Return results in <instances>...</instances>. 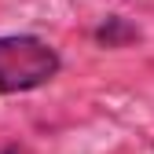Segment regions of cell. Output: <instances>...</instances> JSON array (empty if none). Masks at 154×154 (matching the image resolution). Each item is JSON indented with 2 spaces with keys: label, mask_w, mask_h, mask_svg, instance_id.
I'll list each match as a JSON object with an SVG mask.
<instances>
[{
  "label": "cell",
  "mask_w": 154,
  "mask_h": 154,
  "mask_svg": "<svg viewBox=\"0 0 154 154\" xmlns=\"http://www.w3.org/2000/svg\"><path fill=\"white\" fill-rule=\"evenodd\" d=\"M59 70H63V59L48 41L33 33L0 37V92L4 95L44 88Z\"/></svg>",
  "instance_id": "6da1fadb"
}]
</instances>
